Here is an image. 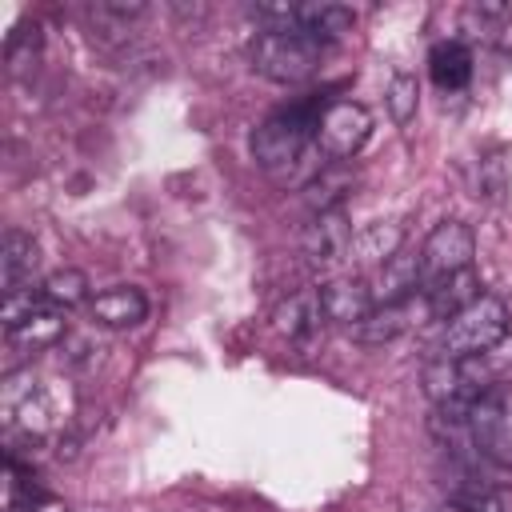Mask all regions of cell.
Listing matches in <instances>:
<instances>
[{
	"mask_svg": "<svg viewBox=\"0 0 512 512\" xmlns=\"http://www.w3.org/2000/svg\"><path fill=\"white\" fill-rule=\"evenodd\" d=\"M504 336H508V304L500 296L480 292L468 308H460L452 320H444L436 348L448 360H472V356L492 352Z\"/></svg>",
	"mask_w": 512,
	"mask_h": 512,
	"instance_id": "1",
	"label": "cell"
},
{
	"mask_svg": "<svg viewBox=\"0 0 512 512\" xmlns=\"http://www.w3.org/2000/svg\"><path fill=\"white\" fill-rule=\"evenodd\" d=\"M320 56H324V44H316L312 36H304V32H272V28H264L248 48L252 68L272 84L308 80L320 68Z\"/></svg>",
	"mask_w": 512,
	"mask_h": 512,
	"instance_id": "2",
	"label": "cell"
},
{
	"mask_svg": "<svg viewBox=\"0 0 512 512\" xmlns=\"http://www.w3.org/2000/svg\"><path fill=\"white\" fill-rule=\"evenodd\" d=\"M468 432L476 456H484L496 468H512V380L488 384L468 404Z\"/></svg>",
	"mask_w": 512,
	"mask_h": 512,
	"instance_id": "3",
	"label": "cell"
},
{
	"mask_svg": "<svg viewBox=\"0 0 512 512\" xmlns=\"http://www.w3.org/2000/svg\"><path fill=\"white\" fill-rule=\"evenodd\" d=\"M372 136V112L356 100H332L324 104L320 112V124H316V148L328 164H344L352 160Z\"/></svg>",
	"mask_w": 512,
	"mask_h": 512,
	"instance_id": "4",
	"label": "cell"
},
{
	"mask_svg": "<svg viewBox=\"0 0 512 512\" xmlns=\"http://www.w3.org/2000/svg\"><path fill=\"white\" fill-rule=\"evenodd\" d=\"M472 256H476V236H472V228H468L464 220H440V224L424 236V244H420L424 284L472 268Z\"/></svg>",
	"mask_w": 512,
	"mask_h": 512,
	"instance_id": "5",
	"label": "cell"
},
{
	"mask_svg": "<svg viewBox=\"0 0 512 512\" xmlns=\"http://www.w3.org/2000/svg\"><path fill=\"white\" fill-rule=\"evenodd\" d=\"M428 300L424 292L420 296H408V300H396V304H376L356 328H352V340L364 344V348H384L392 340H400L404 332H412L420 320H428Z\"/></svg>",
	"mask_w": 512,
	"mask_h": 512,
	"instance_id": "6",
	"label": "cell"
},
{
	"mask_svg": "<svg viewBox=\"0 0 512 512\" xmlns=\"http://www.w3.org/2000/svg\"><path fill=\"white\" fill-rule=\"evenodd\" d=\"M348 248H352V224L344 216V208H332V212H316L312 224L304 228L300 236V252L312 268L328 272L336 268L340 260H348Z\"/></svg>",
	"mask_w": 512,
	"mask_h": 512,
	"instance_id": "7",
	"label": "cell"
},
{
	"mask_svg": "<svg viewBox=\"0 0 512 512\" xmlns=\"http://www.w3.org/2000/svg\"><path fill=\"white\" fill-rule=\"evenodd\" d=\"M320 296V312L328 324H344V328H356L372 308H376V296H372V284L364 276H332L316 288Z\"/></svg>",
	"mask_w": 512,
	"mask_h": 512,
	"instance_id": "8",
	"label": "cell"
},
{
	"mask_svg": "<svg viewBox=\"0 0 512 512\" xmlns=\"http://www.w3.org/2000/svg\"><path fill=\"white\" fill-rule=\"evenodd\" d=\"M424 396L436 404V408H468L484 388L472 380L468 364L464 360H448V356H436L424 364Z\"/></svg>",
	"mask_w": 512,
	"mask_h": 512,
	"instance_id": "9",
	"label": "cell"
},
{
	"mask_svg": "<svg viewBox=\"0 0 512 512\" xmlns=\"http://www.w3.org/2000/svg\"><path fill=\"white\" fill-rule=\"evenodd\" d=\"M4 340H8L12 352H20V356H36V352H44V348L68 340V320H64L60 308L40 304V308H36L32 316H24L20 324L4 328Z\"/></svg>",
	"mask_w": 512,
	"mask_h": 512,
	"instance_id": "10",
	"label": "cell"
},
{
	"mask_svg": "<svg viewBox=\"0 0 512 512\" xmlns=\"http://www.w3.org/2000/svg\"><path fill=\"white\" fill-rule=\"evenodd\" d=\"M368 284H372L376 304H396V300L420 296V292H424V264H420V248H416V252L400 248L384 268H376V276H372Z\"/></svg>",
	"mask_w": 512,
	"mask_h": 512,
	"instance_id": "11",
	"label": "cell"
},
{
	"mask_svg": "<svg viewBox=\"0 0 512 512\" xmlns=\"http://www.w3.org/2000/svg\"><path fill=\"white\" fill-rule=\"evenodd\" d=\"M148 316V296L136 284H112L88 300V320L100 328H136Z\"/></svg>",
	"mask_w": 512,
	"mask_h": 512,
	"instance_id": "12",
	"label": "cell"
},
{
	"mask_svg": "<svg viewBox=\"0 0 512 512\" xmlns=\"http://www.w3.org/2000/svg\"><path fill=\"white\" fill-rule=\"evenodd\" d=\"M324 312H320V296H316V288H308V292H296V296H288L276 312H272V328L284 336V340H292V344H308V340H316L320 332H324Z\"/></svg>",
	"mask_w": 512,
	"mask_h": 512,
	"instance_id": "13",
	"label": "cell"
},
{
	"mask_svg": "<svg viewBox=\"0 0 512 512\" xmlns=\"http://www.w3.org/2000/svg\"><path fill=\"white\" fill-rule=\"evenodd\" d=\"M404 248V224L400 220H376V224H364L356 236H352V248H348V260L356 268H384L396 252Z\"/></svg>",
	"mask_w": 512,
	"mask_h": 512,
	"instance_id": "14",
	"label": "cell"
},
{
	"mask_svg": "<svg viewBox=\"0 0 512 512\" xmlns=\"http://www.w3.org/2000/svg\"><path fill=\"white\" fill-rule=\"evenodd\" d=\"M40 264V248L32 240V232L24 228H8L4 232V244H0V292L12 296V292H24V284L32 280Z\"/></svg>",
	"mask_w": 512,
	"mask_h": 512,
	"instance_id": "15",
	"label": "cell"
},
{
	"mask_svg": "<svg viewBox=\"0 0 512 512\" xmlns=\"http://www.w3.org/2000/svg\"><path fill=\"white\" fill-rule=\"evenodd\" d=\"M352 24H356V16L344 4H328V0H320V4H296V32L312 36L316 44L340 40L344 32H352Z\"/></svg>",
	"mask_w": 512,
	"mask_h": 512,
	"instance_id": "16",
	"label": "cell"
},
{
	"mask_svg": "<svg viewBox=\"0 0 512 512\" xmlns=\"http://www.w3.org/2000/svg\"><path fill=\"white\" fill-rule=\"evenodd\" d=\"M476 296H480V280H476V272H472V268H464V272H452V276H444V280L424 284L428 312H432V316H440V320H452V316H456L460 308H468Z\"/></svg>",
	"mask_w": 512,
	"mask_h": 512,
	"instance_id": "17",
	"label": "cell"
},
{
	"mask_svg": "<svg viewBox=\"0 0 512 512\" xmlns=\"http://www.w3.org/2000/svg\"><path fill=\"white\" fill-rule=\"evenodd\" d=\"M428 72H432L436 88L460 92V88L472 80V52H468L460 40H440V44L428 52Z\"/></svg>",
	"mask_w": 512,
	"mask_h": 512,
	"instance_id": "18",
	"label": "cell"
},
{
	"mask_svg": "<svg viewBox=\"0 0 512 512\" xmlns=\"http://www.w3.org/2000/svg\"><path fill=\"white\" fill-rule=\"evenodd\" d=\"M356 188V176L344 168V164H328L308 188H304V200L312 204V212H332V208H344V200L352 196Z\"/></svg>",
	"mask_w": 512,
	"mask_h": 512,
	"instance_id": "19",
	"label": "cell"
},
{
	"mask_svg": "<svg viewBox=\"0 0 512 512\" xmlns=\"http://www.w3.org/2000/svg\"><path fill=\"white\" fill-rule=\"evenodd\" d=\"M40 300H44L48 308H60V312L80 308V304L92 300V296H88V276H84L80 268H56V272H48V276L40 280Z\"/></svg>",
	"mask_w": 512,
	"mask_h": 512,
	"instance_id": "20",
	"label": "cell"
},
{
	"mask_svg": "<svg viewBox=\"0 0 512 512\" xmlns=\"http://www.w3.org/2000/svg\"><path fill=\"white\" fill-rule=\"evenodd\" d=\"M452 504H460L464 512H512V492L480 476H464L452 492Z\"/></svg>",
	"mask_w": 512,
	"mask_h": 512,
	"instance_id": "21",
	"label": "cell"
},
{
	"mask_svg": "<svg viewBox=\"0 0 512 512\" xmlns=\"http://www.w3.org/2000/svg\"><path fill=\"white\" fill-rule=\"evenodd\" d=\"M508 188H512V160H508L504 148H496V152H488V156L480 160L476 196H484V200H500Z\"/></svg>",
	"mask_w": 512,
	"mask_h": 512,
	"instance_id": "22",
	"label": "cell"
},
{
	"mask_svg": "<svg viewBox=\"0 0 512 512\" xmlns=\"http://www.w3.org/2000/svg\"><path fill=\"white\" fill-rule=\"evenodd\" d=\"M384 104H388V116H392L396 124H408V120L416 116V104H420V84H416V76L392 72V80H388V88H384Z\"/></svg>",
	"mask_w": 512,
	"mask_h": 512,
	"instance_id": "23",
	"label": "cell"
},
{
	"mask_svg": "<svg viewBox=\"0 0 512 512\" xmlns=\"http://www.w3.org/2000/svg\"><path fill=\"white\" fill-rule=\"evenodd\" d=\"M36 56H40V28H36V24H24L20 32L8 36V44H4V60H8V72H12V76L28 72Z\"/></svg>",
	"mask_w": 512,
	"mask_h": 512,
	"instance_id": "24",
	"label": "cell"
},
{
	"mask_svg": "<svg viewBox=\"0 0 512 512\" xmlns=\"http://www.w3.org/2000/svg\"><path fill=\"white\" fill-rule=\"evenodd\" d=\"M436 512H464V508H460V504H452V500H448V504H440V508H436Z\"/></svg>",
	"mask_w": 512,
	"mask_h": 512,
	"instance_id": "25",
	"label": "cell"
}]
</instances>
